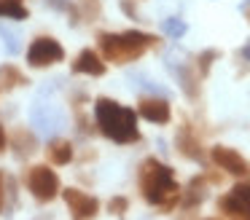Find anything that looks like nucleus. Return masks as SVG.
I'll use <instances>...</instances> for the list:
<instances>
[{"mask_svg": "<svg viewBox=\"0 0 250 220\" xmlns=\"http://www.w3.org/2000/svg\"><path fill=\"white\" fill-rule=\"evenodd\" d=\"M245 14H248V21H250V5H245Z\"/></svg>", "mask_w": 250, "mask_h": 220, "instance_id": "28", "label": "nucleus"}, {"mask_svg": "<svg viewBox=\"0 0 250 220\" xmlns=\"http://www.w3.org/2000/svg\"><path fill=\"white\" fill-rule=\"evenodd\" d=\"M65 59V48L54 38H35L33 46L27 48V62L30 67H51V64Z\"/></svg>", "mask_w": 250, "mask_h": 220, "instance_id": "6", "label": "nucleus"}, {"mask_svg": "<svg viewBox=\"0 0 250 220\" xmlns=\"http://www.w3.org/2000/svg\"><path fill=\"white\" fill-rule=\"evenodd\" d=\"M0 35L6 38V48H8V54H17L19 51V38L14 35L8 27H0Z\"/></svg>", "mask_w": 250, "mask_h": 220, "instance_id": "22", "label": "nucleus"}, {"mask_svg": "<svg viewBox=\"0 0 250 220\" xmlns=\"http://www.w3.org/2000/svg\"><path fill=\"white\" fill-rule=\"evenodd\" d=\"M137 113H140L143 118H148V121L153 123H167L169 121V102L167 100H156V97H146V100L140 102V107H137Z\"/></svg>", "mask_w": 250, "mask_h": 220, "instance_id": "11", "label": "nucleus"}, {"mask_svg": "<svg viewBox=\"0 0 250 220\" xmlns=\"http://www.w3.org/2000/svg\"><path fill=\"white\" fill-rule=\"evenodd\" d=\"M24 83H27V78H24V73H19V67H14V64H3L0 67V91H11Z\"/></svg>", "mask_w": 250, "mask_h": 220, "instance_id": "13", "label": "nucleus"}, {"mask_svg": "<svg viewBox=\"0 0 250 220\" xmlns=\"http://www.w3.org/2000/svg\"><path fill=\"white\" fill-rule=\"evenodd\" d=\"M81 14L83 21H94L100 16V0H81Z\"/></svg>", "mask_w": 250, "mask_h": 220, "instance_id": "20", "label": "nucleus"}, {"mask_svg": "<svg viewBox=\"0 0 250 220\" xmlns=\"http://www.w3.org/2000/svg\"><path fill=\"white\" fill-rule=\"evenodd\" d=\"M0 14L3 16H11V19H17V21H22V19H27V8H24L22 3H0Z\"/></svg>", "mask_w": 250, "mask_h": 220, "instance_id": "17", "label": "nucleus"}, {"mask_svg": "<svg viewBox=\"0 0 250 220\" xmlns=\"http://www.w3.org/2000/svg\"><path fill=\"white\" fill-rule=\"evenodd\" d=\"M94 116H97V126L105 137H110L113 142L126 145V142H137L140 132H137V113L129 107L119 105L113 100L100 97L94 102Z\"/></svg>", "mask_w": 250, "mask_h": 220, "instance_id": "1", "label": "nucleus"}, {"mask_svg": "<svg viewBox=\"0 0 250 220\" xmlns=\"http://www.w3.org/2000/svg\"><path fill=\"white\" fill-rule=\"evenodd\" d=\"M6 148H8V137H6V129L0 126V153H3Z\"/></svg>", "mask_w": 250, "mask_h": 220, "instance_id": "25", "label": "nucleus"}, {"mask_svg": "<svg viewBox=\"0 0 250 220\" xmlns=\"http://www.w3.org/2000/svg\"><path fill=\"white\" fill-rule=\"evenodd\" d=\"M140 188L143 196H146L148 204H159L162 209H172L175 201H178V182H175V175L169 166L159 164L156 159L143 161L140 166Z\"/></svg>", "mask_w": 250, "mask_h": 220, "instance_id": "3", "label": "nucleus"}, {"mask_svg": "<svg viewBox=\"0 0 250 220\" xmlns=\"http://www.w3.org/2000/svg\"><path fill=\"white\" fill-rule=\"evenodd\" d=\"M49 159H51V164H70V159H73V145L67 142V140H51V145H49Z\"/></svg>", "mask_w": 250, "mask_h": 220, "instance_id": "15", "label": "nucleus"}, {"mask_svg": "<svg viewBox=\"0 0 250 220\" xmlns=\"http://www.w3.org/2000/svg\"><path fill=\"white\" fill-rule=\"evenodd\" d=\"M97 46H100V57H103L105 62L126 64V62L140 59L151 46H156V38L148 35V32H140V30H129V32H121V35L100 32Z\"/></svg>", "mask_w": 250, "mask_h": 220, "instance_id": "2", "label": "nucleus"}, {"mask_svg": "<svg viewBox=\"0 0 250 220\" xmlns=\"http://www.w3.org/2000/svg\"><path fill=\"white\" fill-rule=\"evenodd\" d=\"M3 196H6V177L0 172V212H3Z\"/></svg>", "mask_w": 250, "mask_h": 220, "instance_id": "24", "label": "nucleus"}, {"mask_svg": "<svg viewBox=\"0 0 250 220\" xmlns=\"http://www.w3.org/2000/svg\"><path fill=\"white\" fill-rule=\"evenodd\" d=\"M30 118H33V126L41 132V137H46V140H54L57 132L62 129V123H65V116H62L60 107L57 105H43L41 100L33 105Z\"/></svg>", "mask_w": 250, "mask_h": 220, "instance_id": "5", "label": "nucleus"}, {"mask_svg": "<svg viewBox=\"0 0 250 220\" xmlns=\"http://www.w3.org/2000/svg\"><path fill=\"white\" fill-rule=\"evenodd\" d=\"M218 207H221L226 215L250 220V182H239V185H234L231 193L218 201Z\"/></svg>", "mask_w": 250, "mask_h": 220, "instance_id": "8", "label": "nucleus"}, {"mask_svg": "<svg viewBox=\"0 0 250 220\" xmlns=\"http://www.w3.org/2000/svg\"><path fill=\"white\" fill-rule=\"evenodd\" d=\"M35 220H51V218H49V215H43V218H35Z\"/></svg>", "mask_w": 250, "mask_h": 220, "instance_id": "29", "label": "nucleus"}, {"mask_svg": "<svg viewBox=\"0 0 250 220\" xmlns=\"http://www.w3.org/2000/svg\"><path fill=\"white\" fill-rule=\"evenodd\" d=\"M73 73H76V75H94V78H100V75L105 73V59L100 57L97 51H92V48H83V51L76 57V62H73Z\"/></svg>", "mask_w": 250, "mask_h": 220, "instance_id": "10", "label": "nucleus"}, {"mask_svg": "<svg viewBox=\"0 0 250 220\" xmlns=\"http://www.w3.org/2000/svg\"><path fill=\"white\" fill-rule=\"evenodd\" d=\"M27 188L41 204H49L60 196V177L49 166H33L27 175Z\"/></svg>", "mask_w": 250, "mask_h": 220, "instance_id": "4", "label": "nucleus"}, {"mask_svg": "<svg viewBox=\"0 0 250 220\" xmlns=\"http://www.w3.org/2000/svg\"><path fill=\"white\" fill-rule=\"evenodd\" d=\"M242 57H245V59H250V43H248V46L242 48Z\"/></svg>", "mask_w": 250, "mask_h": 220, "instance_id": "26", "label": "nucleus"}, {"mask_svg": "<svg viewBox=\"0 0 250 220\" xmlns=\"http://www.w3.org/2000/svg\"><path fill=\"white\" fill-rule=\"evenodd\" d=\"M0 3H22V0H0Z\"/></svg>", "mask_w": 250, "mask_h": 220, "instance_id": "27", "label": "nucleus"}, {"mask_svg": "<svg viewBox=\"0 0 250 220\" xmlns=\"http://www.w3.org/2000/svg\"><path fill=\"white\" fill-rule=\"evenodd\" d=\"M186 21L178 19V16H169V19H164V32H167L169 38H183L186 35Z\"/></svg>", "mask_w": 250, "mask_h": 220, "instance_id": "18", "label": "nucleus"}, {"mask_svg": "<svg viewBox=\"0 0 250 220\" xmlns=\"http://www.w3.org/2000/svg\"><path fill=\"white\" fill-rule=\"evenodd\" d=\"M62 199H65L73 220H92L94 215L100 212L97 199L89 196V193H83V191H76V188H65V191H62Z\"/></svg>", "mask_w": 250, "mask_h": 220, "instance_id": "7", "label": "nucleus"}, {"mask_svg": "<svg viewBox=\"0 0 250 220\" xmlns=\"http://www.w3.org/2000/svg\"><path fill=\"white\" fill-rule=\"evenodd\" d=\"M207 220H215V218H207Z\"/></svg>", "mask_w": 250, "mask_h": 220, "instance_id": "30", "label": "nucleus"}, {"mask_svg": "<svg viewBox=\"0 0 250 220\" xmlns=\"http://www.w3.org/2000/svg\"><path fill=\"white\" fill-rule=\"evenodd\" d=\"M221 57V54L215 51V48H207V51L199 54V59H196V67H199V75H207L210 73V64L215 62V59Z\"/></svg>", "mask_w": 250, "mask_h": 220, "instance_id": "19", "label": "nucleus"}, {"mask_svg": "<svg viewBox=\"0 0 250 220\" xmlns=\"http://www.w3.org/2000/svg\"><path fill=\"white\" fill-rule=\"evenodd\" d=\"M210 156H212V161H215V164L221 166V169H226V172H229V175H237V177L250 175V164L237 153V150L223 148V145H215V148L210 150Z\"/></svg>", "mask_w": 250, "mask_h": 220, "instance_id": "9", "label": "nucleus"}, {"mask_svg": "<svg viewBox=\"0 0 250 220\" xmlns=\"http://www.w3.org/2000/svg\"><path fill=\"white\" fill-rule=\"evenodd\" d=\"M178 148L183 156H188V159H194V161H202V148H199V142H196V137L191 134V129H180Z\"/></svg>", "mask_w": 250, "mask_h": 220, "instance_id": "14", "label": "nucleus"}, {"mask_svg": "<svg viewBox=\"0 0 250 220\" xmlns=\"http://www.w3.org/2000/svg\"><path fill=\"white\" fill-rule=\"evenodd\" d=\"M35 150H38V140L27 129H17L14 132V153H17V159H30V156H35Z\"/></svg>", "mask_w": 250, "mask_h": 220, "instance_id": "12", "label": "nucleus"}, {"mask_svg": "<svg viewBox=\"0 0 250 220\" xmlns=\"http://www.w3.org/2000/svg\"><path fill=\"white\" fill-rule=\"evenodd\" d=\"M188 204H199L202 199H205V180H199V177H196L194 182H191V188H188Z\"/></svg>", "mask_w": 250, "mask_h": 220, "instance_id": "21", "label": "nucleus"}, {"mask_svg": "<svg viewBox=\"0 0 250 220\" xmlns=\"http://www.w3.org/2000/svg\"><path fill=\"white\" fill-rule=\"evenodd\" d=\"M175 73H178V80H180V86H183L186 94L188 97L199 94V78L191 73V67H175Z\"/></svg>", "mask_w": 250, "mask_h": 220, "instance_id": "16", "label": "nucleus"}, {"mask_svg": "<svg viewBox=\"0 0 250 220\" xmlns=\"http://www.w3.org/2000/svg\"><path fill=\"white\" fill-rule=\"evenodd\" d=\"M108 209H110L113 215H121V212L126 209V199H124V196H116V199H110V201H108Z\"/></svg>", "mask_w": 250, "mask_h": 220, "instance_id": "23", "label": "nucleus"}]
</instances>
